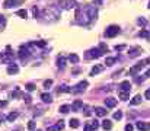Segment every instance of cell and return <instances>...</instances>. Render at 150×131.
Segmentation results:
<instances>
[{"mask_svg":"<svg viewBox=\"0 0 150 131\" xmlns=\"http://www.w3.org/2000/svg\"><path fill=\"white\" fill-rule=\"evenodd\" d=\"M121 118H122V112H121V111H117V112L114 114V120L120 121V120H121Z\"/></svg>","mask_w":150,"mask_h":131,"instance_id":"d6a6232c","label":"cell"},{"mask_svg":"<svg viewBox=\"0 0 150 131\" xmlns=\"http://www.w3.org/2000/svg\"><path fill=\"white\" fill-rule=\"evenodd\" d=\"M28 128H29V130H35V122H34V121H29Z\"/></svg>","mask_w":150,"mask_h":131,"instance_id":"74e56055","label":"cell"},{"mask_svg":"<svg viewBox=\"0 0 150 131\" xmlns=\"http://www.w3.org/2000/svg\"><path fill=\"white\" fill-rule=\"evenodd\" d=\"M2 121H5V116H3V115H0V122H2Z\"/></svg>","mask_w":150,"mask_h":131,"instance_id":"c3c4849f","label":"cell"},{"mask_svg":"<svg viewBox=\"0 0 150 131\" xmlns=\"http://www.w3.org/2000/svg\"><path fill=\"white\" fill-rule=\"evenodd\" d=\"M67 92H71V89L69 86H61L58 89V93H67Z\"/></svg>","mask_w":150,"mask_h":131,"instance_id":"f546056e","label":"cell"},{"mask_svg":"<svg viewBox=\"0 0 150 131\" xmlns=\"http://www.w3.org/2000/svg\"><path fill=\"white\" fill-rule=\"evenodd\" d=\"M115 61H117V57H108V58L105 60V64H106V66H112Z\"/></svg>","mask_w":150,"mask_h":131,"instance_id":"f1b7e54d","label":"cell"},{"mask_svg":"<svg viewBox=\"0 0 150 131\" xmlns=\"http://www.w3.org/2000/svg\"><path fill=\"white\" fill-rule=\"evenodd\" d=\"M51 85H53V80H51V79H48V80H45V82H44V87H47V89H48L50 86H51Z\"/></svg>","mask_w":150,"mask_h":131,"instance_id":"d590c367","label":"cell"},{"mask_svg":"<svg viewBox=\"0 0 150 131\" xmlns=\"http://www.w3.org/2000/svg\"><path fill=\"white\" fill-rule=\"evenodd\" d=\"M69 125H70L71 128H77L80 124H79V120H76V118H73V120H70V121H69Z\"/></svg>","mask_w":150,"mask_h":131,"instance_id":"4316f807","label":"cell"},{"mask_svg":"<svg viewBox=\"0 0 150 131\" xmlns=\"http://www.w3.org/2000/svg\"><path fill=\"white\" fill-rule=\"evenodd\" d=\"M141 95H135L131 101H130V105H139V103H141Z\"/></svg>","mask_w":150,"mask_h":131,"instance_id":"ffe728a7","label":"cell"},{"mask_svg":"<svg viewBox=\"0 0 150 131\" xmlns=\"http://www.w3.org/2000/svg\"><path fill=\"white\" fill-rule=\"evenodd\" d=\"M83 108H85V105H83L82 101H76V102L73 103V107H71L73 111H80V109H83Z\"/></svg>","mask_w":150,"mask_h":131,"instance_id":"e0dca14e","label":"cell"},{"mask_svg":"<svg viewBox=\"0 0 150 131\" xmlns=\"http://www.w3.org/2000/svg\"><path fill=\"white\" fill-rule=\"evenodd\" d=\"M5 26H6V16L0 15V29H3Z\"/></svg>","mask_w":150,"mask_h":131,"instance_id":"4dcf8cb0","label":"cell"},{"mask_svg":"<svg viewBox=\"0 0 150 131\" xmlns=\"http://www.w3.org/2000/svg\"><path fill=\"white\" fill-rule=\"evenodd\" d=\"M141 52H143V50H141L140 47H133V48H130V51H128V56H130V58H134V57H139Z\"/></svg>","mask_w":150,"mask_h":131,"instance_id":"ba28073f","label":"cell"},{"mask_svg":"<svg viewBox=\"0 0 150 131\" xmlns=\"http://www.w3.org/2000/svg\"><path fill=\"white\" fill-rule=\"evenodd\" d=\"M25 89H26L28 92H32V90H35V85L34 83H28L26 86H25Z\"/></svg>","mask_w":150,"mask_h":131,"instance_id":"836d02e7","label":"cell"},{"mask_svg":"<svg viewBox=\"0 0 150 131\" xmlns=\"http://www.w3.org/2000/svg\"><path fill=\"white\" fill-rule=\"evenodd\" d=\"M87 85H89V83H87V80H82V82H79L76 86L71 89V92H73V93H82V92L87 87Z\"/></svg>","mask_w":150,"mask_h":131,"instance_id":"52a82bcc","label":"cell"},{"mask_svg":"<svg viewBox=\"0 0 150 131\" xmlns=\"http://www.w3.org/2000/svg\"><path fill=\"white\" fill-rule=\"evenodd\" d=\"M32 12H34V16H35V18L40 15V12H38V9H36V7H34V9H32Z\"/></svg>","mask_w":150,"mask_h":131,"instance_id":"b9f144b4","label":"cell"},{"mask_svg":"<svg viewBox=\"0 0 150 131\" xmlns=\"http://www.w3.org/2000/svg\"><path fill=\"white\" fill-rule=\"evenodd\" d=\"M108 51V47L105 44H101L98 48H92L86 52V58H99L101 56H104V52Z\"/></svg>","mask_w":150,"mask_h":131,"instance_id":"3957f363","label":"cell"},{"mask_svg":"<svg viewBox=\"0 0 150 131\" xmlns=\"http://www.w3.org/2000/svg\"><path fill=\"white\" fill-rule=\"evenodd\" d=\"M102 66H95V67L91 70V76H95V74H98V73H101L102 71Z\"/></svg>","mask_w":150,"mask_h":131,"instance_id":"7402d4cb","label":"cell"},{"mask_svg":"<svg viewBox=\"0 0 150 131\" xmlns=\"http://www.w3.org/2000/svg\"><path fill=\"white\" fill-rule=\"evenodd\" d=\"M57 66H58V69H61V70L66 67V58H64L63 56H60V57L57 58Z\"/></svg>","mask_w":150,"mask_h":131,"instance_id":"ac0fdd59","label":"cell"},{"mask_svg":"<svg viewBox=\"0 0 150 131\" xmlns=\"http://www.w3.org/2000/svg\"><path fill=\"white\" fill-rule=\"evenodd\" d=\"M118 34H120V26H117V25H111L105 29V36L106 38H114Z\"/></svg>","mask_w":150,"mask_h":131,"instance_id":"277c9868","label":"cell"},{"mask_svg":"<svg viewBox=\"0 0 150 131\" xmlns=\"http://www.w3.org/2000/svg\"><path fill=\"white\" fill-rule=\"evenodd\" d=\"M105 107L106 108H115L117 107V99L115 98H106L105 99Z\"/></svg>","mask_w":150,"mask_h":131,"instance_id":"4fadbf2b","label":"cell"},{"mask_svg":"<svg viewBox=\"0 0 150 131\" xmlns=\"http://www.w3.org/2000/svg\"><path fill=\"white\" fill-rule=\"evenodd\" d=\"M144 98H146V99H150V89H147V90L144 92Z\"/></svg>","mask_w":150,"mask_h":131,"instance_id":"60d3db41","label":"cell"},{"mask_svg":"<svg viewBox=\"0 0 150 131\" xmlns=\"http://www.w3.org/2000/svg\"><path fill=\"white\" fill-rule=\"evenodd\" d=\"M135 127L139 128L140 131H149V130H150V122L139 121V122H135Z\"/></svg>","mask_w":150,"mask_h":131,"instance_id":"30bf717a","label":"cell"},{"mask_svg":"<svg viewBox=\"0 0 150 131\" xmlns=\"http://www.w3.org/2000/svg\"><path fill=\"white\" fill-rule=\"evenodd\" d=\"M87 124H89V125H91V128H92V131H93V130H96V128L99 127V122H98L96 120H95V121H89V122H87Z\"/></svg>","mask_w":150,"mask_h":131,"instance_id":"1f68e13d","label":"cell"},{"mask_svg":"<svg viewBox=\"0 0 150 131\" xmlns=\"http://www.w3.org/2000/svg\"><path fill=\"white\" fill-rule=\"evenodd\" d=\"M70 109H71V108L69 107V105H61V107L58 108V111H60L61 114H67V112H69Z\"/></svg>","mask_w":150,"mask_h":131,"instance_id":"83f0119b","label":"cell"},{"mask_svg":"<svg viewBox=\"0 0 150 131\" xmlns=\"http://www.w3.org/2000/svg\"><path fill=\"white\" fill-rule=\"evenodd\" d=\"M133 130H134V127H133L131 124H127V125H126V131H133Z\"/></svg>","mask_w":150,"mask_h":131,"instance_id":"ab89813d","label":"cell"},{"mask_svg":"<svg viewBox=\"0 0 150 131\" xmlns=\"http://www.w3.org/2000/svg\"><path fill=\"white\" fill-rule=\"evenodd\" d=\"M139 36H143V38H149V32H147V31H140V32H139Z\"/></svg>","mask_w":150,"mask_h":131,"instance_id":"8d00e7d4","label":"cell"},{"mask_svg":"<svg viewBox=\"0 0 150 131\" xmlns=\"http://www.w3.org/2000/svg\"><path fill=\"white\" fill-rule=\"evenodd\" d=\"M115 50H117V51H121V50H124V45H117Z\"/></svg>","mask_w":150,"mask_h":131,"instance_id":"f6af8a7d","label":"cell"},{"mask_svg":"<svg viewBox=\"0 0 150 131\" xmlns=\"http://www.w3.org/2000/svg\"><path fill=\"white\" fill-rule=\"evenodd\" d=\"M36 131H42V130H36Z\"/></svg>","mask_w":150,"mask_h":131,"instance_id":"681fc988","label":"cell"},{"mask_svg":"<svg viewBox=\"0 0 150 131\" xmlns=\"http://www.w3.org/2000/svg\"><path fill=\"white\" fill-rule=\"evenodd\" d=\"M18 116H19V112H16V111H15V112H10V114L6 116V120H7L9 122H13Z\"/></svg>","mask_w":150,"mask_h":131,"instance_id":"d6986e66","label":"cell"},{"mask_svg":"<svg viewBox=\"0 0 150 131\" xmlns=\"http://www.w3.org/2000/svg\"><path fill=\"white\" fill-rule=\"evenodd\" d=\"M42 18H45L47 21H57L60 18V12L56 6H50L42 10Z\"/></svg>","mask_w":150,"mask_h":131,"instance_id":"7a4b0ae2","label":"cell"},{"mask_svg":"<svg viewBox=\"0 0 150 131\" xmlns=\"http://www.w3.org/2000/svg\"><path fill=\"white\" fill-rule=\"evenodd\" d=\"M147 64H150V58H146V60H141L140 63H137L134 67H131V70H130V74H135L137 71H140L141 69H144Z\"/></svg>","mask_w":150,"mask_h":131,"instance_id":"5b68a950","label":"cell"},{"mask_svg":"<svg viewBox=\"0 0 150 131\" xmlns=\"http://www.w3.org/2000/svg\"><path fill=\"white\" fill-rule=\"evenodd\" d=\"M6 105H7V102H6V101H0V108H5Z\"/></svg>","mask_w":150,"mask_h":131,"instance_id":"7bdbcfd3","label":"cell"},{"mask_svg":"<svg viewBox=\"0 0 150 131\" xmlns=\"http://www.w3.org/2000/svg\"><path fill=\"white\" fill-rule=\"evenodd\" d=\"M85 131H92V128H91L89 124H86V125H85Z\"/></svg>","mask_w":150,"mask_h":131,"instance_id":"ee69618b","label":"cell"},{"mask_svg":"<svg viewBox=\"0 0 150 131\" xmlns=\"http://www.w3.org/2000/svg\"><path fill=\"white\" fill-rule=\"evenodd\" d=\"M58 5L69 10V9H73V7H76V0H58Z\"/></svg>","mask_w":150,"mask_h":131,"instance_id":"8992f818","label":"cell"},{"mask_svg":"<svg viewBox=\"0 0 150 131\" xmlns=\"http://www.w3.org/2000/svg\"><path fill=\"white\" fill-rule=\"evenodd\" d=\"M149 9H150V3H149Z\"/></svg>","mask_w":150,"mask_h":131,"instance_id":"f907efd6","label":"cell"},{"mask_svg":"<svg viewBox=\"0 0 150 131\" xmlns=\"http://www.w3.org/2000/svg\"><path fill=\"white\" fill-rule=\"evenodd\" d=\"M69 60H70L73 64H77V63H79V56L73 52V54H70V56H69Z\"/></svg>","mask_w":150,"mask_h":131,"instance_id":"484cf974","label":"cell"},{"mask_svg":"<svg viewBox=\"0 0 150 131\" xmlns=\"http://www.w3.org/2000/svg\"><path fill=\"white\" fill-rule=\"evenodd\" d=\"M18 71H19L18 64H15V63H10V64L7 66V73H9V74H16Z\"/></svg>","mask_w":150,"mask_h":131,"instance_id":"7c38bea8","label":"cell"},{"mask_svg":"<svg viewBox=\"0 0 150 131\" xmlns=\"http://www.w3.org/2000/svg\"><path fill=\"white\" fill-rule=\"evenodd\" d=\"M95 114H96L98 116H105V115L108 114V111H106V108L98 107V108H95Z\"/></svg>","mask_w":150,"mask_h":131,"instance_id":"2e32d148","label":"cell"},{"mask_svg":"<svg viewBox=\"0 0 150 131\" xmlns=\"http://www.w3.org/2000/svg\"><path fill=\"white\" fill-rule=\"evenodd\" d=\"M137 22H139V25H141V26H146V19H139V21H137Z\"/></svg>","mask_w":150,"mask_h":131,"instance_id":"f35d334b","label":"cell"},{"mask_svg":"<svg viewBox=\"0 0 150 131\" xmlns=\"http://www.w3.org/2000/svg\"><path fill=\"white\" fill-rule=\"evenodd\" d=\"M118 96H120V99H122V101H127V99L130 98V92H121V90H118Z\"/></svg>","mask_w":150,"mask_h":131,"instance_id":"44dd1931","label":"cell"},{"mask_svg":"<svg viewBox=\"0 0 150 131\" xmlns=\"http://www.w3.org/2000/svg\"><path fill=\"white\" fill-rule=\"evenodd\" d=\"M102 128H104V130H111V128H112V121L104 120V121H102Z\"/></svg>","mask_w":150,"mask_h":131,"instance_id":"cb8c5ba5","label":"cell"},{"mask_svg":"<svg viewBox=\"0 0 150 131\" xmlns=\"http://www.w3.org/2000/svg\"><path fill=\"white\" fill-rule=\"evenodd\" d=\"M25 101H26V102L29 103V102H31V96H29V95H26V96H25Z\"/></svg>","mask_w":150,"mask_h":131,"instance_id":"bcb514c9","label":"cell"},{"mask_svg":"<svg viewBox=\"0 0 150 131\" xmlns=\"http://www.w3.org/2000/svg\"><path fill=\"white\" fill-rule=\"evenodd\" d=\"M41 99H42V102H45V103H50L53 101V98H51V95L50 93H42L41 95Z\"/></svg>","mask_w":150,"mask_h":131,"instance_id":"603a6c76","label":"cell"},{"mask_svg":"<svg viewBox=\"0 0 150 131\" xmlns=\"http://www.w3.org/2000/svg\"><path fill=\"white\" fill-rule=\"evenodd\" d=\"M31 56V51L26 48V47H22L20 50H19V57L22 58V60H25V58H28Z\"/></svg>","mask_w":150,"mask_h":131,"instance_id":"8fae6325","label":"cell"},{"mask_svg":"<svg viewBox=\"0 0 150 131\" xmlns=\"http://www.w3.org/2000/svg\"><path fill=\"white\" fill-rule=\"evenodd\" d=\"M16 15H18L19 18H22V19H26V16H28V12L25 10V9H19V10L16 12Z\"/></svg>","mask_w":150,"mask_h":131,"instance_id":"d4e9b609","label":"cell"},{"mask_svg":"<svg viewBox=\"0 0 150 131\" xmlns=\"http://www.w3.org/2000/svg\"><path fill=\"white\" fill-rule=\"evenodd\" d=\"M19 3H22V0H5V7H12V6H15V5H19Z\"/></svg>","mask_w":150,"mask_h":131,"instance_id":"9a60e30c","label":"cell"},{"mask_svg":"<svg viewBox=\"0 0 150 131\" xmlns=\"http://www.w3.org/2000/svg\"><path fill=\"white\" fill-rule=\"evenodd\" d=\"M98 16V9L95 5H89L85 7H77L76 10V22L80 25H89Z\"/></svg>","mask_w":150,"mask_h":131,"instance_id":"6da1fadb","label":"cell"},{"mask_svg":"<svg viewBox=\"0 0 150 131\" xmlns=\"http://www.w3.org/2000/svg\"><path fill=\"white\" fill-rule=\"evenodd\" d=\"M144 76H146V77H150V69H149L146 73H144Z\"/></svg>","mask_w":150,"mask_h":131,"instance_id":"7dc6e473","label":"cell"},{"mask_svg":"<svg viewBox=\"0 0 150 131\" xmlns=\"http://www.w3.org/2000/svg\"><path fill=\"white\" fill-rule=\"evenodd\" d=\"M7 60H9V57H7V56H5L3 52H0V63H6Z\"/></svg>","mask_w":150,"mask_h":131,"instance_id":"e575fe53","label":"cell"},{"mask_svg":"<svg viewBox=\"0 0 150 131\" xmlns=\"http://www.w3.org/2000/svg\"><path fill=\"white\" fill-rule=\"evenodd\" d=\"M63 128H64V121H58L56 125L48 127V131H60V130H63Z\"/></svg>","mask_w":150,"mask_h":131,"instance_id":"5bb4252c","label":"cell"},{"mask_svg":"<svg viewBox=\"0 0 150 131\" xmlns=\"http://www.w3.org/2000/svg\"><path fill=\"white\" fill-rule=\"evenodd\" d=\"M118 90H121V92H131V83L128 80L121 82L120 86H118Z\"/></svg>","mask_w":150,"mask_h":131,"instance_id":"9c48e42d","label":"cell"}]
</instances>
